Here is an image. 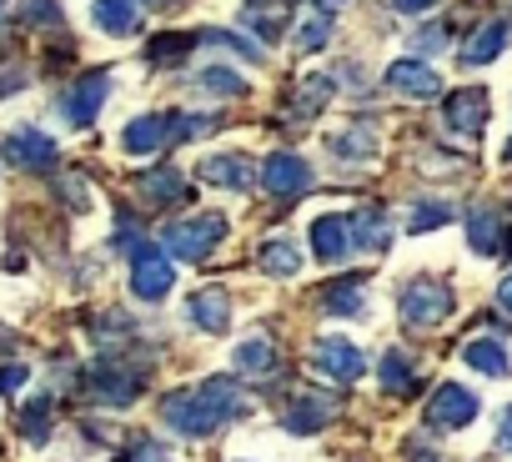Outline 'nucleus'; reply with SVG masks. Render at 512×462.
<instances>
[{
  "label": "nucleus",
  "mask_w": 512,
  "mask_h": 462,
  "mask_svg": "<svg viewBox=\"0 0 512 462\" xmlns=\"http://www.w3.org/2000/svg\"><path fill=\"white\" fill-rule=\"evenodd\" d=\"M236 412H246V402H241V387L226 382V377H211L201 387H181V392H171L161 402L166 427H176L181 437H206L221 422H231Z\"/></svg>",
  "instance_id": "nucleus-1"
},
{
  "label": "nucleus",
  "mask_w": 512,
  "mask_h": 462,
  "mask_svg": "<svg viewBox=\"0 0 512 462\" xmlns=\"http://www.w3.org/2000/svg\"><path fill=\"white\" fill-rule=\"evenodd\" d=\"M221 237H226V216H216V211H206L196 221H181V226H166V247L181 262H206Z\"/></svg>",
  "instance_id": "nucleus-2"
},
{
  "label": "nucleus",
  "mask_w": 512,
  "mask_h": 462,
  "mask_svg": "<svg viewBox=\"0 0 512 462\" xmlns=\"http://www.w3.org/2000/svg\"><path fill=\"white\" fill-rule=\"evenodd\" d=\"M397 307H402V317H407L412 327H437V322L452 312V292H447L437 277H412V282L402 287Z\"/></svg>",
  "instance_id": "nucleus-3"
},
{
  "label": "nucleus",
  "mask_w": 512,
  "mask_h": 462,
  "mask_svg": "<svg viewBox=\"0 0 512 462\" xmlns=\"http://www.w3.org/2000/svg\"><path fill=\"white\" fill-rule=\"evenodd\" d=\"M312 367H317V372H327V377H337V382H357V377L367 372V357H362V347H357V342L322 337V342L312 347Z\"/></svg>",
  "instance_id": "nucleus-4"
},
{
  "label": "nucleus",
  "mask_w": 512,
  "mask_h": 462,
  "mask_svg": "<svg viewBox=\"0 0 512 462\" xmlns=\"http://www.w3.org/2000/svg\"><path fill=\"white\" fill-rule=\"evenodd\" d=\"M472 417H477V392H467V387H457V382H442L437 397L427 402V422L442 427V432H457V427H467Z\"/></svg>",
  "instance_id": "nucleus-5"
},
{
  "label": "nucleus",
  "mask_w": 512,
  "mask_h": 462,
  "mask_svg": "<svg viewBox=\"0 0 512 462\" xmlns=\"http://www.w3.org/2000/svg\"><path fill=\"white\" fill-rule=\"evenodd\" d=\"M106 96H111V76H106V71H86V76L66 91V121H71V126H91V121L101 116Z\"/></svg>",
  "instance_id": "nucleus-6"
},
{
  "label": "nucleus",
  "mask_w": 512,
  "mask_h": 462,
  "mask_svg": "<svg viewBox=\"0 0 512 462\" xmlns=\"http://www.w3.org/2000/svg\"><path fill=\"white\" fill-rule=\"evenodd\" d=\"M0 156H6L11 166H21V171H51L56 166V141L41 136V131H16V136H6Z\"/></svg>",
  "instance_id": "nucleus-7"
},
{
  "label": "nucleus",
  "mask_w": 512,
  "mask_h": 462,
  "mask_svg": "<svg viewBox=\"0 0 512 462\" xmlns=\"http://www.w3.org/2000/svg\"><path fill=\"white\" fill-rule=\"evenodd\" d=\"M176 141V116H136L126 131H121V146L131 151V156H151V151H161V146H171Z\"/></svg>",
  "instance_id": "nucleus-8"
},
{
  "label": "nucleus",
  "mask_w": 512,
  "mask_h": 462,
  "mask_svg": "<svg viewBox=\"0 0 512 462\" xmlns=\"http://www.w3.org/2000/svg\"><path fill=\"white\" fill-rule=\"evenodd\" d=\"M442 121L457 131V136H477L482 126H487V96L482 91H452L447 96V106H442Z\"/></svg>",
  "instance_id": "nucleus-9"
},
{
  "label": "nucleus",
  "mask_w": 512,
  "mask_h": 462,
  "mask_svg": "<svg viewBox=\"0 0 512 462\" xmlns=\"http://www.w3.org/2000/svg\"><path fill=\"white\" fill-rule=\"evenodd\" d=\"M307 186H312V166L302 156H292V151L267 156V191L272 196H302Z\"/></svg>",
  "instance_id": "nucleus-10"
},
{
  "label": "nucleus",
  "mask_w": 512,
  "mask_h": 462,
  "mask_svg": "<svg viewBox=\"0 0 512 462\" xmlns=\"http://www.w3.org/2000/svg\"><path fill=\"white\" fill-rule=\"evenodd\" d=\"M171 282H176V272L166 267V257H156L151 247L136 257V267H131V292L141 297V302H156V297H166L171 292Z\"/></svg>",
  "instance_id": "nucleus-11"
},
{
  "label": "nucleus",
  "mask_w": 512,
  "mask_h": 462,
  "mask_svg": "<svg viewBox=\"0 0 512 462\" xmlns=\"http://www.w3.org/2000/svg\"><path fill=\"white\" fill-rule=\"evenodd\" d=\"M387 86L402 91V96H437V91H442L437 71L422 66V61H392V66H387Z\"/></svg>",
  "instance_id": "nucleus-12"
},
{
  "label": "nucleus",
  "mask_w": 512,
  "mask_h": 462,
  "mask_svg": "<svg viewBox=\"0 0 512 462\" xmlns=\"http://www.w3.org/2000/svg\"><path fill=\"white\" fill-rule=\"evenodd\" d=\"M347 242H352V221H342V216H317L312 221V252L322 262H342Z\"/></svg>",
  "instance_id": "nucleus-13"
},
{
  "label": "nucleus",
  "mask_w": 512,
  "mask_h": 462,
  "mask_svg": "<svg viewBox=\"0 0 512 462\" xmlns=\"http://www.w3.org/2000/svg\"><path fill=\"white\" fill-rule=\"evenodd\" d=\"M191 322H196L201 332H226V327H231V297H226L221 287L196 292V297H191Z\"/></svg>",
  "instance_id": "nucleus-14"
},
{
  "label": "nucleus",
  "mask_w": 512,
  "mask_h": 462,
  "mask_svg": "<svg viewBox=\"0 0 512 462\" xmlns=\"http://www.w3.org/2000/svg\"><path fill=\"white\" fill-rule=\"evenodd\" d=\"M196 176L211 181V186H226V191H246L251 186V161L246 156H211V161H201Z\"/></svg>",
  "instance_id": "nucleus-15"
},
{
  "label": "nucleus",
  "mask_w": 512,
  "mask_h": 462,
  "mask_svg": "<svg viewBox=\"0 0 512 462\" xmlns=\"http://www.w3.org/2000/svg\"><path fill=\"white\" fill-rule=\"evenodd\" d=\"M136 186H141V196H146L151 206H176V201H186V196H191L186 176H181V171H171V166H161V171L141 176Z\"/></svg>",
  "instance_id": "nucleus-16"
},
{
  "label": "nucleus",
  "mask_w": 512,
  "mask_h": 462,
  "mask_svg": "<svg viewBox=\"0 0 512 462\" xmlns=\"http://www.w3.org/2000/svg\"><path fill=\"white\" fill-rule=\"evenodd\" d=\"M387 242H392V226H387V216L377 206H367V211L352 216V247L357 252H382Z\"/></svg>",
  "instance_id": "nucleus-17"
},
{
  "label": "nucleus",
  "mask_w": 512,
  "mask_h": 462,
  "mask_svg": "<svg viewBox=\"0 0 512 462\" xmlns=\"http://www.w3.org/2000/svg\"><path fill=\"white\" fill-rule=\"evenodd\" d=\"M467 221H472V226H467L472 247H477L482 257H497V252H502V216H497V206H472Z\"/></svg>",
  "instance_id": "nucleus-18"
},
{
  "label": "nucleus",
  "mask_w": 512,
  "mask_h": 462,
  "mask_svg": "<svg viewBox=\"0 0 512 462\" xmlns=\"http://www.w3.org/2000/svg\"><path fill=\"white\" fill-rule=\"evenodd\" d=\"M91 16H96L101 31H111V36H131V31H136V0H96Z\"/></svg>",
  "instance_id": "nucleus-19"
},
{
  "label": "nucleus",
  "mask_w": 512,
  "mask_h": 462,
  "mask_svg": "<svg viewBox=\"0 0 512 462\" xmlns=\"http://www.w3.org/2000/svg\"><path fill=\"white\" fill-rule=\"evenodd\" d=\"M502 41H507V26H502V21H492V26L472 31V41L462 46V66H487V61L502 51Z\"/></svg>",
  "instance_id": "nucleus-20"
},
{
  "label": "nucleus",
  "mask_w": 512,
  "mask_h": 462,
  "mask_svg": "<svg viewBox=\"0 0 512 462\" xmlns=\"http://www.w3.org/2000/svg\"><path fill=\"white\" fill-rule=\"evenodd\" d=\"M327 417H332V402L317 397V392H307V397H297V407L287 412V427H292V432H317Z\"/></svg>",
  "instance_id": "nucleus-21"
},
{
  "label": "nucleus",
  "mask_w": 512,
  "mask_h": 462,
  "mask_svg": "<svg viewBox=\"0 0 512 462\" xmlns=\"http://www.w3.org/2000/svg\"><path fill=\"white\" fill-rule=\"evenodd\" d=\"M327 312H337V317H352V312H362V287L347 277V282H327L322 287V297H317Z\"/></svg>",
  "instance_id": "nucleus-22"
},
{
  "label": "nucleus",
  "mask_w": 512,
  "mask_h": 462,
  "mask_svg": "<svg viewBox=\"0 0 512 462\" xmlns=\"http://www.w3.org/2000/svg\"><path fill=\"white\" fill-rule=\"evenodd\" d=\"M477 372H487V377H507V352H502V342H492V337H482V342H467V352H462Z\"/></svg>",
  "instance_id": "nucleus-23"
},
{
  "label": "nucleus",
  "mask_w": 512,
  "mask_h": 462,
  "mask_svg": "<svg viewBox=\"0 0 512 462\" xmlns=\"http://www.w3.org/2000/svg\"><path fill=\"white\" fill-rule=\"evenodd\" d=\"M231 362H236L241 372H267V367H277V347L262 342V337H251V342H241V347L231 352Z\"/></svg>",
  "instance_id": "nucleus-24"
},
{
  "label": "nucleus",
  "mask_w": 512,
  "mask_h": 462,
  "mask_svg": "<svg viewBox=\"0 0 512 462\" xmlns=\"http://www.w3.org/2000/svg\"><path fill=\"white\" fill-rule=\"evenodd\" d=\"M372 141H377V136H372V126H352V131H342L332 146H337V156H342V161H367V156H372Z\"/></svg>",
  "instance_id": "nucleus-25"
},
{
  "label": "nucleus",
  "mask_w": 512,
  "mask_h": 462,
  "mask_svg": "<svg viewBox=\"0 0 512 462\" xmlns=\"http://www.w3.org/2000/svg\"><path fill=\"white\" fill-rule=\"evenodd\" d=\"M262 262H267V272H272V277H297V267H302V257H297V247H292V242H267Z\"/></svg>",
  "instance_id": "nucleus-26"
},
{
  "label": "nucleus",
  "mask_w": 512,
  "mask_h": 462,
  "mask_svg": "<svg viewBox=\"0 0 512 462\" xmlns=\"http://www.w3.org/2000/svg\"><path fill=\"white\" fill-rule=\"evenodd\" d=\"M332 41V16H307L297 31V51H322Z\"/></svg>",
  "instance_id": "nucleus-27"
},
{
  "label": "nucleus",
  "mask_w": 512,
  "mask_h": 462,
  "mask_svg": "<svg viewBox=\"0 0 512 462\" xmlns=\"http://www.w3.org/2000/svg\"><path fill=\"white\" fill-rule=\"evenodd\" d=\"M191 46H196V36H156V41H151V61L166 66V61H176V56L191 51Z\"/></svg>",
  "instance_id": "nucleus-28"
},
{
  "label": "nucleus",
  "mask_w": 512,
  "mask_h": 462,
  "mask_svg": "<svg viewBox=\"0 0 512 462\" xmlns=\"http://www.w3.org/2000/svg\"><path fill=\"white\" fill-rule=\"evenodd\" d=\"M382 382H387V387H407V382H412V362H407V352L392 347V352L382 357Z\"/></svg>",
  "instance_id": "nucleus-29"
},
{
  "label": "nucleus",
  "mask_w": 512,
  "mask_h": 462,
  "mask_svg": "<svg viewBox=\"0 0 512 462\" xmlns=\"http://www.w3.org/2000/svg\"><path fill=\"white\" fill-rule=\"evenodd\" d=\"M201 86H206V91H221V96H241V91H246V81H241L236 71H221V66H216V71H201Z\"/></svg>",
  "instance_id": "nucleus-30"
},
{
  "label": "nucleus",
  "mask_w": 512,
  "mask_h": 462,
  "mask_svg": "<svg viewBox=\"0 0 512 462\" xmlns=\"http://www.w3.org/2000/svg\"><path fill=\"white\" fill-rule=\"evenodd\" d=\"M332 101V81L327 76H307L302 81V111H322Z\"/></svg>",
  "instance_id": "nucleus-31"
},
{
  "label": "nucleus",
  "mask_w": 512,
  "mask_h": 462,
  "mask_svg": "<svg viewBox=\"0 0 512 462\" xmlns=\"http://www.w3.org/2000/svg\"><path fill=\"white\" fill-rule=\"evenodd\" d=\"M46 412H51V397H41V402H31V407H26L21 427H26V437H31V442H46Z\"/></svg>",
  "instance_id": "nucleus-32"
},
{
  "label": "nucleus",
  "mask_w": 512,
  "mask_h": 462,
  "mask_svg": "<svg viewBox=\"0 0 512 462\" xmlns=\"http://www.w3.org/2000/svg\"><path fill=\"white\" fill-rule=\"evenodd\" d=\"M452 211L442 206V201H422L417 211H412V231H432V226H442Z\"/></svg>",
  "instance_id": "nucleus-33"
},
{
  "label": "nucleus",
  "mask_w": 512,
  "mask_h": 462,
  "mask_svg": "<svg viewBox=\"0 0 512 462\" xmlns=\"http://www.w3.org/2000/svg\"><path fill=\"white\" fill-rule=\"evenodd\" d=\"M26 21H41V31H51V26H61V6H56V0H31Z\"/></svg>",
  "instance_id": "nucleus-34"
},
{
  "label": "nucleus",
  "mask_w": 512,
  "mask_h": 462,
  "mask_svg": "<svg viewBox=\"0 0 512 462\" xmlns=\"http://www.w3.org/2000/svg\"><path fill=\"white\" fill-rule=\"evenodd\" d=\"M412 46H422V51H442V46H447V31H417Z\"/></svg>",
  "instance_id": "nucleus-35"
},
{
  "label": "nucleus",
  "mask_w": 512,
  "mask_h": 462,
  "mask_svg": "<svg viewBox=\"0 0 512 462\" xmlns=\"http://www.w3.org/2000/svg\"><path fill=\"white\" fill-rule=\"evenodd\" d=\"M21 382H26V367H21V362H16V367H0V392H16Z\"/></svg>",
  "instance_id": "nucleus-36"
},
{
  "label": "nucleus",
  "mask_w": 512,
  "mask_h": 462,
  "mask_svg": "<svg viewBox=\"0 0 512 462\" xmlns=\"http://www.w3.org/2000/svg\"><path fill=\"white\" fill-rule=\"evenodd\" d=\"M497 307L512 317V277H502V287H497Z\"/></svg>",
  "instance_id": "nucleus-37"
},
{
  "label": "nucleus",
  "mask_w": 512,
  "mask_h": 462,
  "mask_svg": "<svg viewBox=\"0 0 512 462\" xmlns=\"http://www.w3.org/2000/svg\"><path fill=\"white\" fill-rule=\"evenodd\" d=\"M392 6H397V11H427L432 0H392Z\"/></svg>",
  "instance_id": "nucleus-38"
},
{
  "label": "nucleus",
  "mask_w": 512,
  "mask_h": 462,
  "mask_svg": "<svg viewBox=\"0 0 512 462\" xmlns=\"http://www.w3.org/2000/svg\"><path fill=\"white\" fill-rule=\"evenodd\" d=\"M502 447H512V407H507V417H502Z\"/></svg>",
  "instance_id": "nucleus-39"
},
{
  "label": "nucleus",
  "mask_w": 512,
  "mask_h": 462,
  "mask_svg": "<svg viewBox=\"0 0 512 462\" xmlns=\"http://www.w3.org/2000/svg\"><path fill=\"white\" fill-rule=\"evenodd\" d=\"M141 462H161V457H151V452H146V457H141Z\"/></svg>",
  "instance_id": "nucleus-40"
},
{
  "label": "nucleus",
  "mask_w": 512,
  "mask_h": 462,
  "mask_svg": "<svg viewBox=\"0 0 512 462\" xmlns=\"http://www.w3.org/2000/svg\"><path fill=\"white\" fill-rule=\"evenodd\" d=\"M327 6H337V0H327Z\"/></svg>",
  "instance_id": "nucleus-41"
}]
</instances>
